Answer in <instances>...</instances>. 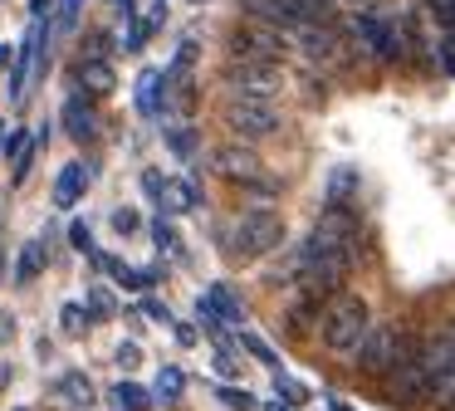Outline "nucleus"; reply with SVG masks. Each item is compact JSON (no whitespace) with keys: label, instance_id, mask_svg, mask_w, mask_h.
Instances as JSON below:
<instances>
[{"label":"nucleus","instance_id":"8","mask_svg":"<svg viewBox=\"0 0 455 411\" xmlns=\"http://www.w3.org/2000/svg\"><path fill=\"white\" fill-rule=\"evenodd\" d=\"M230 54H240V59H284V54H294V44L284 39V29L245 15V25L235 29V39H230Z\"/></svg>","mask_w":455,"mask_h":411},{"label":"nucleus","instance_id":"33","mask_svg":"<svg viewBox=\"0 0 455 411\" xmlns=\"http://www.w3.org/2000/svg\"><path fill=\"white\" fill-rule=\"evenodd\" d=\"M138 211H128V206H123V211H113V230H123V235H132V230H138Z\"/></svg>","mask_w":455,"mask_h":411},{"label":"nucleus","instance_id":"37","mask_svg":"<svg viewBox=\"0 0 455 411\" xmlns=\"http://www.w3.org/2000/svg\"><path fill=\"white\" fill-rule=\"evenodd\" d=\"M142 313H148L152 323H172V309H162L157 299H148V303H142Z\"/></svg>","mask_w":455,"mask_h":411},{"label":"nucleus","instance_id":"2","mask_svg":"<svg viewBox=\"0 0 455 411\" xmlns=\"http://www.w3.org/2000/svg\"><path fill=\"white\" fill-rule=\"evenodd\" d=\"M284 240V215L279 211H240L226 225V254L230 260H259Z\"/></svg>","mask_w":455,"mask_h":411},{"label":"nucleus","instance_id":"20","mask_svg":"<svg viewBox=\"0 0 455 411\" xmlns=\"http://www.w3.org/2000/svg\"><path fill=\"white\" fill-rule=\"evenodd\" d=\"M206 299L216 303L220 323H245V309H240V299L226 289V284H211V289H206Z\"/></svg>","mask_w":455,"mask_h":411},{"label":"nucleus","instance_id":"5","mask_svg":"<svg viewBox=\"0 0 455 411\" xmlns=\"http://www.w3.org/2000/svg\"><path fill=\"white\" fill-rule=\"evenodd\" d=\"M421 362L431 377V397L455 407V328H441L421 342Z\"/></svg>","mask_w":455,"mask_h":411},{"label":"nucleus","instance_id":"12","mask_svg":"<svg viewBox=\"0 0 455 411\" xmlns=\"http://www.w3.org/2000/svg\"><path fill=\"white\" fill-rule=\"evenodd\" d=\"M40 49H44V20H35L25 44H20V54H15V74H11V88H5L11 98H25V88H30V78H35V64H40Z\"/></svg>","mask_w":455,"mask_h":411},{"label":"nucleus","instance_id":"28","mask_svg":"<svg viewBox=\"0 0 455 411\" xmlns=\"http://www.w3.org/2000/svg\"><path fill=\"white\" fill-rule=\"evenodd\" d=\"M152 240H157V250L181 254V240H177V230H172V221H167V215H157V221H152Z\"/></svg>","mask_w":455,"mask_h":411},{"label":"nucleus","instance_id":"15","mask_svg":"<svg viewBox=\"0 0 455 411\" xmlns=\"http://www.w3.org/2000/svg\"><path fill=\"white\" fill-rule=\"evenodd\" d=\"M74 78H79L89 93H113V84H118V78H113V64L103 54H84L79 68H74Z\"/></svg>","mask_w":455,"mask_h":411},{"label":"nucleus","instance_id":"16","mask_svg":"<svg viewBox=\"0 0 455 411\" xmlns=\"http://www.w3.org/2000/svg\"><path fill=\"white\" fill-rule=\"evenodd\" d=\"M162 206H167L172 215H187L201 206V186L191 181V176H172L167 186H162Z\"/></svg>","mask_w":455,"mask_h":411},{"label":"nucleus","instance_id":"22","mask_svg":"<svg viewBox=\"0 0 455 411\" xmlns=\"http://www.w3.org/2000/svg\"><path fill=\"white\" fill-rule=\"evenodd\" d=\"M113 401H118V411H148V387H138V382H118V387H113Z\"/></svg>","mask_w":455,"mask_h":411},{"label":"nucleus","instance_id":"3","mask_svg":"<svg viewBox=\"0 0 455 411\" xmlns=\"http://www.w3.org/2000/svg\"><path fill=\"white\" fill-rule=\"evenodd\" d=\"M367 333H372V309H367V299L338 294V299L328 303V313H323V342L333 352H357Z\"/></svg>","mask_w":455,"mask_h":411},{"label":"nucleus","instance_id":"26","mask_svg":"<svg viewBox=\"0 0 455 411\" xmlns=\"http://www.w3.org/2000/svg\"><path fill=\"white\" fill-rule=\"evenodd\" d=\"M167 147L181 157V162H191V157L201 152V142H196V133H191V127H172V133H167Z\"/></svg>","mask_w":455,"mask_h":411},{"label":"nucleus","instance_id":"24","mask_svg":"<svg viewBox=\"0 0 455 411\" xmlns=\"http://www.w3.org/2000/svg\"><path fill=\"white\" fill-rule=\"evenodd\" d=\"M181 387H187L181 367H162V372H157V387H152V397H157V401H177Z\"/></svg>","mask_w":455,"mask_h":411},{"label":"nucleus","instance_id":"19","mask_svg":"<svg viewBox=\"0 0 455 411\" xmlns=\"http://www.w3.org/2000/svg\"><path fill=\"white\" fill-rule=\"evenodd\" d=\"M357 172L353 166H333V172H328V186H323V196H328V206H347L353 201V191H357Z\"/></svg>","mask_w":455,"mask_h":411},{"label":"nucleus","instance_id":"43","mask_svg":"<svg viewBox=\"0 0 455 411\" xmlns=\"http://www.w3.org/2000/svg\"><path fill=\"white\" fill-rule=\"evenodd\" d=\"M113 5H118V0H113Z\"/></svg>","mask_w":455,"mask_h":411},{"label":"nucleus","instance_id":"14","mask_svg":"<svg viewBox=\"0 0 455 411\" xmlns=\"http://www.w3.org/2000/svg\"><path fill=\"white\" fill-rule=\"evenodd\" d=\"M162 88H167V74H162V68H142V74H138V113L142 117H162V113H167Z\"/></svg>","mask_w":455,"mask_h":411},{"label":"nucleus","instance_id":"4","mask_svg":"<svg viewBox=\"0 0 455 411\" xmlns=\"http://www.w3.org/2000/svg\"><path fill=\"white\" fill-rule=\"evenodd\" d=\"M226 88L240 98H275L284 88V68L279 59H230L226 64Z\"/></svg>","mask_w":455,"mask_h":411},{"label":"nucleus","instance_id":"25","mask_svg":"<svg viewBox=\"0 0 455 411\" xmlns=\"http://www.w3.org/2000/svg\"><path fill=\"white\" fill-rule=\"evenodd\" d=\"M64 333H69V338H84V333H89V303H64Z\"/></svg>","mask_w":455,"mask_h":411},{"label":"nucleus","instance_id":"32","mask_svg":"<svg viewBox=\"0 0 455 411\" xmlns=\"http://www.w3.org/2000/svg\"><path fill=\"white\" fill-rule=\"evenodd\" d=\"M69 245H74V250H93V235H89V221H74V225H69Z\"/></svg>","mask_w":455,"mask_h":411},{"label":"nucleus","instance_id":"6","mask_svg":"<svg viewBox=\"0 0 455 411\" xmlns=\"http://www.w3.org/2000/svg\"><path fill=\"white\" fill-rule=\"evenodd\" d=\"M226 127L235 137H245V142H255V137H275L279 127V108H275V98H230L226 103Z\"/></svg>","mask_w":455,"mask_h":411},{"label":"nucleus","instance_id":"38","mask_svg":"<svg viewBox=\"0 0 455 411\" xmlns=\"http://www.w3.org/2000/svg\"><path fill=\"white\" fill-rule=\"evenodd\" d=\"M216 372H220V377H230V372H235V358H230V352H216Z\"/></svg>","mask_w":455,"mask_h":411},{"label":"nucleus","instance_id":"39","mask_svg":"<svg viewBox=\"0 0 455 411\" xmlns=\"http://www.w3.org/2000/svg\"><path fill=\"white\" fill-rule=\"evenodd\" d=\"M11 59H15V49H11V44H0V74L11 68Z\"/></svg>","mask_w":455,"mask_h":411},{"label":"nucleus","instance_id":"34","mask_svg":"<svg viewBox=\"0 0 455 411\" xmlns=\"http://www.w3.org/2000/svg\"><path fill=\"white\" fill-rule=\"evenodd\" d=\"M113 358H118V367H138L142 348H138V342H118V352H113Z\"/></svg>","mask_w":455,"mask_h":411},{"label":"nucleus","instance_id":"35","mask_svg":"<svg viewBox=\"0 0 455 411\" xmlns=\"http://www.w3.org/2000/svg\"><path fill=\"white\" fill-rule=\"evenodd\" d=\"M79 10H84V0H60V29H74Z\"/></svg>","mask_w":455,"mask_h":411},{"label":"nucleus","instance_id":"7","mask_svg":"<svg viewBox=\"0 0 455 411\" xmlns=\"http://www.w3.org/2000/svg\"><path fill=\"white\" fill-rule=\"evenodd\" d=\"M406 352H411V348H406V333L396 328V323H382V328L367 333L363 348H357L353 358H357V367H363V372H372V377H387V372H392L396 362L406 358Z\"/></svg>","mask_w":455,"mask_h":411},{"label":"nucleus","instance_id":"9","mask_svg":"<svg viewBox=\"0 0 455 411\" xmlns=\"http://www.w3.org/2000/svg\"><path fill=\"white\" fill-rule=\"evenodd\" d=\"M387 397H392L396 407H416V401L431 397V377H426L421 352H406V358L387 372Z\"/></svg>","mask_w":455,"mask_h":411},{"label":"nucleus","instance_id":"17","mask_svg":"<svg viewBox=\"0 0 455 411\" xmlns=\"http://www.w3.org/2000/svg\"><path fill=\"white\" fill-rule=\"evenodd\" d=\"M44 260H50V240H30V245L20 250V260H15V279H20V284L40 279V274H44Z\"/></svg>","mask_w":455,"mask_h":411},{"label":"nucleus","instance_id":"23","mask_svg":"<svg viewBox=\"0 0 455 411\" xmlns=\"http://www.w3.org/2000/svg\"><path fill=\"white\" fill-rule=\"evenodd\" d=\"M30 162H35V137L20 133V137H15V162H11V181H15V186L30 176Z\"/></svg>","mask_w":455,"mask_h":411},{"label":"nucleus","instance_id":"27","mask_svg":"<svg viewBox=\"0 0 455 411\" xmlns=\"http://www.w3.org/2000/svg\"><path fill=\"white\" fill-rule=\"evenodd\" d=\"M84 303L93 309V318H113V313H118V303H113V294L103 289V284H93V289H89V299H84Z\"/></svg>","mask_w":455,"mask_h":411},{"label":"nucleus","instance_id":"10","mask_svg":"<svg viewBox=\"0 0 455 411\" xmlns=\"http://www.w3.org/2000/svg\"><path fill=\"white\" fill-rule=\"evenodd\" d=\"M357 35V44L372 49L377 59H402V29L392 25V20H382L377 10H363V15H353V25H347Z\"/></svg>","mask_w":455,"mask_h":411},{"label":"nucleus","instance_id":"13","mask_svg":"<svg viewBox=\"0 0 455 411\" xmlns=\"http://www.w3.org/2000/svg\"><path fill=\"white\" fill-rule=\"evenodd\" d=\"M64 133H69L74 142H89V137L99 133V113H93V103L84 93L64 98Z\"/></svg>","mask_w":455,"mask_h":411},{"label":"nucleus","instance_id":"1","mask_svg":"<svg viewBox=\"0 0 455 411\" xmlns=\"http://www.w3.org/2000/svg\"><path fill=\"white\" fill-rule=\"evenodd\" d=\"M245 15L265 20V25L284 29V39L294 44L304 25H338L333 0H245Z\"/></svg>","mask_w":455,"mask_h":411},{"label":"nucleus","instance_id":"21","mask_svg":"<svg viewBox=\"0 0 455 411\" xmlns=\"http://www.w3.org/2000/svg\"><path fill=\"white\" fill-rule=\"evenodd\" d=\"M60 391L74 401V407H89V401L99 397V391H93V382L84 377V372H64V377H60Z\"/></svg>","mask_w":455,"mask_h":411},{"label":"nucleus","instance_id":"30","mask_svg":"<svg viewBox=\"0 0 455 411\" xmlns=\"http://www.w3.org/2000/svg\"><path fill=\"white\" fill-rule=\"evenodd\" d=\"M275 391H279V401H289V407H299V401H308V391L299 387L294 377H284V367L275 372Z\"/></svg>","mask_w":455,"mask_h":411},{"label":"nucleus","instance_id":"41","mask_svg":"<svg viewBox=\"0 0 455 411\" xmlns=\"http://www.w3.org/2000/svg\"><path fill=\"white\" fill-rule=\"evenodd\" d=\"M269 411H284V401H275V407H269Z\"/></svg>","mask_w":455,"mask_h":411},{"label":"nucleus","instance_id":"36","mask_svg":"<svg viewBox=\"0 0 455 411\" xmlns=\"http://www.w3.org/2000/svg\"><path fill=\"white\" fill-rule=\"evenodd\" d=\"M162 186H167V176H162V172H142V191H148V196H157V201H162Z\"/></svg>","mask_w":455,"mask_h":411},{"label":"nucleus","instance_id":"29","mask_svg":"<svg viewBox=\"0 0 455 411\" xmlns=\"http://www.w3.org/2000/svg\"><path fill=\"white\" fill-rule=\"evenodd\" d=\"M240 342H245V352H250V358H259V362H265L269 372H279V358H275V348H269L265 338H255V333H245V338H240Z\"/></svg>","mask_w":455,"mask_h":411},{"label":"nucleus","instance_id":"11","mask_svg":"<svg viewBox=\"0 0 455 411\" xmlns=\"http://www.w3.org/2000/svg\"><path fill=\"white\" fill-rule=\"evenodd\" d=\"M211 172L226 176V181H240V186H255L265 181V172H259V157L250 152V147H220V152H211Z\"/></svg>","mask_w":455,"mask_h":411},{"label":"nucleus","instance_id":"42","mask_svg":"<svg viewBox=\"0 0 455 411\" xmlns=\"http://www.w3.org/2000/svg\"><path fill=\"white\" fill-rule=\"evenodd\" d=\"M15 411H30V407H15Z\"/></svg>","mask_w":455,"mask_h":411},{"label":"nucleus","instance_id":"31","mask_svg":"<svg viewBox=\"0 0 455 411\" xmlns=\"http://www.w3.org/2000/svg\"><path fill=\"white\" fill-rule=\"evenodd\" d=\"M220 391V401H226V407H235V411H250L255 407V397H250L245 387H216Z\"/></svg>","mask_w":455,"mask_h":411},{"label":"nucleus","instance_id":"18","mask_svg":"<svg viewBox=\"0 0 455 411\" xmlns=\"http://www.w3.org/2000/svg\"><path fill=\"white\" fill-rule=\"evenodd\" d=\"M79 196H84V166L69 162L60 172V181H54V206H60V211H69V206H79Z\"/></svg>","mask_w":455,"mask_h":411},{"label":"nucleus","instance_id":"40","mask_svg":"<svg viewBox=\"0 0 455 411\" xmlns=\"http://www.w3.org/2000/svg\"><path fill=\"white\" fill-rule=\"evenodd\" d=\"M30 10H35V20H44V10H50V0H30Z\"/></svg>","mask_w":455,"mask_h":411}]
</instances>
